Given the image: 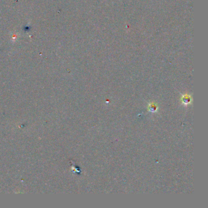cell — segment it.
<instances>
[{"label":"cell","instance_id":"7a4b0ae2","mask_svg":"<svg viewBox=\"0 0 208 208\" xmlns=\"http://www.w3.org/2000/svg\"><path fill=\"white\" fill-rule=\"evenodd\" d=\"M156 109H157V107H156V106L155 105L154 103H152V104H150V106L149 111H151V112H154V111H156Z\"/></svg>","mask_w":208,"mask_h":208},{"label":"cell","instance_id":"6da1fadb","mask_svg":"<svg viewBox=\"0 0 208 208\" xmlns=\"http://www.w3.org/2000/svg\"><path fill=\"white\" fill-rule=\"evenodd\" d=\"M181 101L184 104H189V103L191 101V98H190V97L189 95H184V96H183V97H182Z\"/></svg>","mask_w":208,"mask_h":208}]
</instances>
